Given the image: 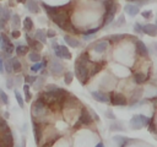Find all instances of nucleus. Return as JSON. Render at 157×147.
I'll return each instance as SVG.
<instances>
[{
  "instance_id": "obj_1",
  "label": "nucleus",
  "mask_w": 157,
  "mask_h": 147,
  "mask_svg": "<svg viewBox=\"0 0 157 147\" xmlns=\"http://www.w3.org/2000/svg\"><path fill=\"white\" fill-rule=\"evenodd\" d=\"M70 12H71V10H70V5H64V9L61 10V11H59L58 13H55V15H52V16H49L50 18H52V21L56 24V26H59L61 29H64L65 28V26H66V23L70 21Z\"/></svg>"
},
{
  "instance_id": "obj_2",
  "label": "nucleus",
  "mask_w": 157,
  "mask_h": 147,
  "mask_svg": "<svg viewBox=\"0 0 157 147\" xmlns=\"http://www.w3.org/2000/svg\"><path fill=\"white\" fill-rule=\"evenodd\" d=\"M104 6H105V12L103 16V26H108L114 20V16H115L117 10H118V5L114 0H105Z\"/></svg>"
},
{
  "instance_id": "obj_3",
  "label": "nucleus",
  "mask_w": 157,
  "mask_h": 147,
  "mask_svg": "<svg viewBox=\"0 0 157 147\" xmlns=\"http://www.w3.org/2000/svg\"><path fill=\"white\" fill-rule=\"evenodd\" d=\"M75 75L81 85H86L90 78V66L85 62H75Z\"/></svg>"
},
{
  "instance_id": "obj_4",
  "label": "nucleus",
  "mask_w": 157,
  "mask_h": 147,
  "mask_svg": "<svg viewBox=\"0 0 157 147\" xmlns=\"http://www.w3.org/2000/svg\"><path fill=\"white\" fill-rule=\"evenodd\" d=\"M152 123V119L146 116V115H142V114H137V115H134L130 120V126L132 129H141L142 126H150Z\"/></svg>"
},
{
  "instance_id": "obj_5",
  "label": "nucleus",
  "mask_w": 157,
  "mask_h": 147,
  "mask_svg": "<svg viewBox=\"0 0 157 147\" xmlns=\"http://www.w3.org/2000/svg\"><path fill=\"white\" fill-rule=\"evenodd\" d=\"M93 121V118L91 116V114L88 113V110L86 109V107H82L81 108V111H80V115H78V120L77 123L75 124V129H78L80 126L82 125H91Z\"/></svg>"
},
{
  "instance_id": "obj_6",
  "label": "nucleus",
  "mask_w": 157,
  "mask_h": 147,
  "mask_svg": "<svg viewBox=\"0 0 157 147\" xmlns=\"http://www.w3.org/2000/svg\"><path fill=\"white\" fill-rule=\"evenodd\" d=\"M53 50L58 59H71V53L65 45H59L56 42H53Z\"/></svg>"
},
{
  "instance_id": "obj_7",
  "label": "nucleus",
  "mask_w": 157,
  "mask_h": 147,
  "mask_svg": "<svg viewBox=\"0 0 157 147\" xmlns=\"http://www.w3.org/2000/svg\"><path fill=\"white\" fill-rule=\"evenodd\" d=\"M109 99L113 105H119V107L128 105V100H126L125 96H123L121 93H117V92L112 91V92H109Z\"/></svg>"
},
{
  "instance_id": "obj_8",
  "label": "nucleus",
  "mask_w": 157,
  "mask_h": 147,
  "mask_svg": "<svg viewBox=\"0 0 157 147\" xmlns=\"http://www.w3.org/2000/svg\"><path fill=\"white\" fill-rule=\"evenodd\" d=\"M49 71L54 76L61 75L64 72V65L58 59H50V61H49Z\"/></svg>"
},
{
  "instance_id": "obj_9",
  "label": "nucleus",
  "mask_w": 157,
  "mask_h": 147,
  "mask_svg": "<svg viewBox=\"0 0 157 147\" xmlns=\"http://www.w3.org/2000/svg\"><path fill=\"white\" fill-rule=\"evenodd\" d=\"M1 147H13V137L11 131H5L1 135Z\"/></svg>"
},
{
  "instance_id": "obj_10",
  "label": "nucleus",
  "mask_w": 157,
  "mask_h": 147,
  "mask_svg": "<svg viewBox=\"0 0 157 147\" xmlns=\"http://www.w3.org/2000/svg\"><path fill=\"white\" fill-rule=\"evenodd\" d=\"M26 40H27V44H28V47L31 48V49H33L34 51H40L42 49H43V43L42 42H39L38 39H33V38H31L28 34H26Z\"/></svg>"
},
{
  "instance_id": "obj_11",
  "label": "nucleus",
  "mask_w": 157,
  "mask_h": 147,
  "mask_svg": "<svg viewBox=\"0 0 157 147\" xmlns=\"http://www.w3.org/2000/svg\"><path fill=\"white\" fill-rule=\"evenodd\" d=\"M45 104L43 103V102H40L39 99H37L33 104H32V111H33V114L36 115V116H40L43 113H44V110H45Z\"/></svg>"
},
{
  "instance_id": "obj_12",
  "label": "nucleus",
  "mask_w": 157,
  "mask_h": 147,
  "mask_svg": "<svg viewBox=\"0 0 157 147\" xmlns=\"http://www.w3.org/2000/svg\"><path fill=\"white\" fill-rule=\"evenodd\" d=\"M32 125H33V135H34V141L37 145H39L40 140H42V127L40 124H38L34 119L32 120Z\"/></svg>"
},
{
  "instance_id": "obj_13",
  "label": "nucleus",
  "mask_w": 157,
  "mask_h": 147,
  "mask_svg": "<svg viewBox=\"0 0 157 147\" xmlns=\"http://www.w3.org/2000/svg\"><path fill=\"white\" fill-rule=\"evenodd\" d=\"M91 94H92V97H93L97 102H101V103H108V102H110L109 96L105 94V93L102 92V91H93V92H91Z\"/></svg>"
},
{
  "instance_id": "obj_14",
  "label": "nucleus",
  "mask_w": 157,
  "mask_h": 147,
  "mask_svg": "<svg viewBox=\"0 0 157 147\" xmlns=\"http://www.w3.org/2000/svg\"><path fill=\"white\" fill-rule=\"evenodd\" d=\"M108 47H109V43L107 40H99V42L94 43L93 49H94L96 53H99L101 54V53H104L108 49Z\"/></svg>"
},
{
  "instance_id": "obj_15",
  "label": "nucleus",
  "mask_w": 157,
  "mask_h": 147,
  "mask_svg": "<svg viewBox=\"0 0 157 147\" xmlns=\"http://www.w3.org/2000/svg\"><path fill=\"white\" fill-rule=\"evenodd\" d=\"M103 65H104L103 61H99V62H91V65H90V77H92V76H94L97 72H99V71L103 69Z\"/></svg>"
},
{
  "instance_id": "obj_16",
  "label": "nucleus",
  "mask_w": 157,
  "mask_h": 147,
  "mask_svg": "<svg viewBox=\"0 0 157 147\" xmlns=\"http://www.w3.org/2000/svg\"><path fill=\"white\" fill-rule=\"evenodd\" d=\"M135 45H136V51L141 55V56H146L147 54H148V49H147V47L145 45V43L142 42V40H136V43H135Z\"/></svg>"
},
{
  "instance_id": "obj_17",
  "label": "nucleus",
  "mask_w": 157,
  "mask_h": 147,
  "mask_svg": "<svg viewBox=\"0 0 157 147\" xmlns=\"http://www.w3.org/2000/svg\"><path fill=\"white\" fill-rule=\"evenodd\" d=\"M144 33L150 36V37H155L157 34V26L152 24V23H147L144 26Z\"/></svg>"
},
{
  "instance_id": "obj_18",
  "label": "nucleus",
  "mask_w": 157,
  "mask_h": 147,
  "mask_svg": "<svg viewBox=\"0 0 157 147\" xmlns=\"http://www.w3.org/2000/svg\"><path fill=\"white\" fill-rule=\"evenodd\" d=\"M124 10H125V12L129 15V16H131V17H134V16H136L137 13H139V6L137 5H132V4H126L125 5V7H124Z\"/></svg>"
},
{
  "instance_id": "obj_19",
  "label": "nucleus",
  "mask_w": 157,
  "mask_h": 147,
  "mask_svg": "<svg viewBox=\"0 0 157 147\" xmlns=\"http://www.w3.org/2000/svg\"><path fill=\"white\" fill-rule=\"evenodd\" d=\"M64 40H65V43H66L69 47H71V48H78V47H80L78 39H75L74 37L65 36V37H64Z\"/></svg>"
},
{
  "instance_id": "obj_20",
  "label": "nucleus",
  "mask_w": 157,
  "mask_h": 147,
  "mask_svg": "<svg viewBox=\"0 0 157 147\" xmlns=\"http://www.w3.org/2000/svg\"><path fill=\"white\" fill-rule=\"evenodd\" d=\"M147 80H148V76H146L144 72H135V74H134V81H135V83H137V85L144 83V82H146Z\"/></svg>"
},
{
  "instance_id": "obj_21",
  "label": "nucleus",
  "mask_w": 157,
  "mask_h": 147,
  "mask_svg": "<svg viewBox=\"0 0 157 147\" xmlns=\"http://www.w3.org/2000/svg\"><path fill=\"white\" fill-rule=\"evenodd\" d=\"M27 9H28L31 12H33V13H37V12L39 11V6H38V2H37L36 0H28V2H27Z\"/></svg>"
},
{
  "instance_id": "obj_22",
  "label": "nucleus",
  "mask_w": 157,
  "mask_h": 147,
  "mask_svg": "<svg viewBox=\"0 0 157 147\" xmlns=\"http://www.w3.org/2000/svg\"><path fill=\"white\" fill-rule=\"evenodd\" d=\"M34 37H36V39H38L39 42H42L43 44L47 42V33L44 32V29H37V32H36V34H34Z\"/></svg>"
},
{
  "instance_id": "obj_23",
  "label": "nucleus",
  "mask_w": 157,
  "mask_h": 147,
  "mask_svg": "<svg viewBox=\"0 0 157 147\" xmlns=\"http://www.w3.org/2000/svg\"><path fill=\"white\" fill-rule=\"evenodd\" d=\"M47 65V60H43V61H39V62H36L33 66H31V71L33 72H38V71H42Z\"/></svg>"
},
{
  "instance_id": "obj_24",
  "label": "nucleus",
  "mask_w": 157,
  "mask_h": 147,
  "mask_svg": "<svg viewBox=\"0 0 157 147\" xmlns=\"http://www.w3.org/2000/svg\"><path fill=\"white\" fill-rule=\"evenodd\" d=\"M28 50H29V48L27 47V45H17L16 47V54H17V56H23V55H26L27 53H28Z\"/></svg>"
},
{
  "instance_id": "obj_25",
  "label": "nucleus",
  "mask_w": 157,
  "mask_h": 147,
  "mask_svg": "<svg viewBox=\"0 0 157 147\" xmlns=\"http://www.w3.org/2000/svg\"><path fill=\"white\" fill-rule=\"evenodd\" d=\"M141 94H142V89L141 88H139V89H136L135 92H134V94H132V99H131V102H130V105L131 107H134L135 104H137V100L140 99V97H141Z\"/></svg>"
},
{
  "instance_id": "obj_26",
  "label": "nucleus",
  "mask_w": 157,
  "mask_h": 147,
  "mask_svg": "<svg viewBox=\"0 0 157 147\" xmlns=\"http://www.w3.org/2000/svg\"><path fill=\"white\" fill-rule=\"evenodd\" d=\"M0 38H1V51L5 49V47L6 45H9V44H11V42H10V39H9V37L4 33V32H1V34H0Z\"/></svg>"
},
{
  "instance_id": "obj_27",
  "label": "nucleus",
  "mask_w": 157,
  "mask_h": 147,
  "mask_svg": "<svg viewBox=\"0 0 157 147\" xmlns=\"http://www.w3.org/2000/svg\"><path fill=\"white\" fill-rule=\"evenodd\" d=\"M28 60L29 61H33V62H39L40 61V55H39V53H37V51H29L28 53Z\"/></svg>"
},
{
  "instance_id": "obj_28",
  "label": "nucleus",
  "mask_w": 157,
  "mask_h": 147,
  "mask_svg": "<svg viewBox=\"0 0 157 147\" xmlns=\"http://www.w3.org/2000/svg\"><path fill=\"white\" fill-rule=\"evenodd\" d=\"M11 61H12V69H13V71L15 72H20L21 71V67H22L20 60L17 58H11Z\"/></svg>"
},
{
  "instance_id": "obj_29",
  "label": "nucleus",
  "mask_w": 157,
  "mask_h": 147,
  "mask_svg": "<svg viewBox=\"0 0 157 147\" xmlns=\"http://www.w3.org/2000/svg\"><path fill=\"white\" fill-rule=\"evenodd\" d=\"M23 28H25L26 31H31V29L33 28V21H32L31 17H26V18L23 20Z\"/></svg>"
},
{
  "instance_id": "obj_30",
  "label": "nucleus",
  "mask_w": 157,
  "mask_h": 147,
  "mask_svg": "<svg viewBox=\"0 0 157 147\" xmlns=\"http://www.w3.org/2000/svg\"><path fill=\"white\" fill-rule=\"evenodd\" d=\"M114 141L117 142V143H119V147H124V145L129 141L126 137H124V136H114Z\"/></svg>"
},
{
  "instance_id": "obj_31",
  "label": "nucleus",
  "mask_w": 157,
  "mask_h": 147,
  "mask_svg": "<svg viewBox=\"0 0 157 147\" xmlns=\"http://www.w3.org/2000/svg\"><path fill=\"white\" fill-rule=\"evenodd\" d=\"M23 92H25V99L27 100V102H29L31 100V98H32V94H31V92H29V85H25L23 86Z\"/></svg>"
},
{
  "instance_id": "obj_32",
  "label": "nucleus",
  "mask_w": 157,
  "mask_h": 147,
  "mask_svg": "<svg viewBox=\"0 0 157 147\" xmlns=\"http://www.w3.org/2000/svg\"><path fill=\"white\" fill-rule=\"evenodd\" d=\"M15 97H16V100H17L20 108H23L25 107V100H23V98H22V96L20 94L18 91H15Z\"/></svg>"
},
{
  "instance_id": "obj_33",
  "label": "nucleus",
  "mask_w": 157,
  "mask_h": 147,
  "mask_svg": "<svg viewBox=\"0 0 157 147\" xmlns=\"http://www.w3.org/2000/svg\"><path fill=\"white\" fill-rule=\"evenodd\" d=\"M72 78H74V74H72L71 71H69V72H66L65 76H64V82H65L66 85H70V83L72 82Z\"/></svg>"
},
{
  "instance_id": "obj_34",
  "label": "nucleus",
  "mask_w": 157,
  "mask_h": 147,
  "mask_svg": "<svg viewBox=\"0 0 157 147\" xmlns=\"http://www.w3.org/2000/svg\"><path fill=\"white\" fill-rule=\"evenodd\" d=\"M5 70H6L9 74H11V72L13 71V69H12V61H11V58H9V59L5 61Z\"/></svg>"
},
{
  "instance_id": "obj_35",
  "label": "nucleus",
  "mask_w": 157,
  "mask_h": 147,
  "mask_svg": "<svg viewBox=\"0 0 157 147\" xmlns=\"http://www.w3.org/2000/svg\"><path fill=\"white\" fill-rule=\"evenodd\" d=\"M37 78H38V77H36V76H31V75H27V76L25 77V82H26L27 85H33V83H36Z\"/></svg>"
},
{
  "instance_id": "obj_36",
  "label": "nucleus",
  "mask_w": 157,
  "mask_h": 147,
  "mask_svg": "<svg viewBox=\"0 0 157 147\" xmlns=\"http://www.w3.org/2000/svg\"><path fill=\"white\" fill-rule=\"evenodd\" d=\"M134 31H135L137 34H142V33H144V26H142L141 23L136 22V23L134 24Z\"/></svg>"
},
{
  "instance_id": "obj_37",
  "label": "nucleus",
  "mask_w": 157,
  "mask_h": 147,
  "mask_svg": "<svg viewBox=\"0 0 157 147\" xmlns=\"http://www.w3.org/2000/svg\"><path fill=\"white\" fill-rule=\"evenodd\" d=\"M99 31V28L98 27H96V28H91V29H87V31H85V32H82V34L83 36H93L94 33H97Z\"/></svg>"
},
{
  "instance_id": "obj_38",
  "label": "nucleus",
  "mask_w": 157,
  "mask_h": 147,
  "mask_svg": "<svg viewBox=\"0 0 157 147\" xmlns=\"http://www.w3.org/2000/svg\"><path fill=\"white\" fill-rule=\"evenodd\" d=\"M126 36L125 34H113V36H110L109 38L113 40V42H119V40H121L123 38H125Z\"/></svg>"
},
{
  "instance_id": "obj_39",
  "label": "nucleus",
  "mask_w": 157,
  "mask_h": 147,
  "mask_svg": "<svg viewBox=\"0 0 157 147\" xmlns=\"http://www.w3.org/2000/svg\"><path fill=\"white\" fill-rule=\"evenodd\" d=\"M12 26L13 27H17V26H20V17H18V15H12Z\"/></svg>"
},
{
  "instance_id": "obj_40",
  "label": "nucleus",
  "mask_w": 157,
  "mask_h": 147,
  "mask_svg": "<svg viewBox=\"0 0 157 147\" xmlns=\"http://www.w3.org/2000/svg\"><path fill=\"white\" fill-rule=\"evenodd\" d=\"M0 97H1V102H2L4 104H7V103H9V100H7V96H6V93H5L2 89H0Z\"/></svg>"
},
{
  "instance_id": "obj_41",
  "label": "nucleus",
  "mask_w": 157,
  "mask_h": 147,
  "mask_svg": "<svg viewBox=\"0 0 157 147\" xmlns=\"http://www.w3.org/2000/svg\"><path fill=\"white\" fill-rule=\"evenodd\" d=\"M125 23V20H124V15H120L119 16V20L117 21V23H115V26H118V27H120V26H123Z\"/></svg>"
},
{
  "instance_id": "obj_42",
  "label": "nucleus",
  "mask_w": 157,
  "mask_h": 147,
  "mask_svg": "<svg viewBox=\"0 0 157 147\" xmlns=\"http://www.w3.org/2000/svg\"><path fill=\"white\" fill-rule=\"evenodd\" d=\"M9 130H10V129H9L7 124H6V121L2 119V120H1V131L5 132V131H9Z\"/></svg>"
},
{
  "instance_id": "obj_43",
  "label": "nucleus",
  "mask_w": 157,
  "mask_h": 147,
  "mask_svg": "<svg viewBox=\"0 0 157 147\" xmlns=\"http://www.w3.org/2000/svg\"><path fill=\"white\" fill-rule=\"evenodd\" d=\"M6 87H7L9 89H11V88L13 87V78H10V77H9V78L6 80Z\"/></svg>"
},
{
  "instance_id": "obj_44",
  "label": "nucleus",
  "mask_w": 157,
  "mask_h": 147,
  "mask_svg": "<svg viewBox=\"0 0 157 147\" xmlns=\"http://www.w3.org/2000/svg\"><path fill=\"white\" fill-rule=\"evenodd\" d=\"M43 82H44V78H43V77H38V78H37V81H36V87H37V89L43 85Z\"/></svg>"
},
{
  "instance_id": "obj_45",
  "label": "nucleus",
  "mask_w": 157,
  "mask_h": 147,
  "mask_svg": "<svg viewBox=\"0 0 157 147\" xmlns=\"http://www.w3.org/2000/svg\"><path fill=\"white\" fill-rule=\"evenodd\" d=\"M141 15L144 18H150L152 16V11H144V12H141Z\"/></svg>"
},
{
  "instance_id": "obj_46",
  "label": "nucleus",
  "mask_w": 157,
  "mask_h": 147,
  "mask_svg": "<svg viewBox=\"0 0 157 147\" xmlns=\"http://www.w3.org/2000/svg\"><path fill=\"white\" fill-rule=\"evenodd\" d=\"M20 36H21V33H20L18 29H13V31L11 32V37H12V38H18Z\"/></svg>"
},
{
  "instance_id": "obj_47",
  "label": "nucleus",
  "mask_w": 157,
  "mask_h": 147,
  "mask_svg": "<svg viewBox=\"0 0 157 147\" xmlns=\"http://www.w3.org/2000/svg\"><path fill=\"white\" fill-rule=\"evenodd\" d=\"M105 115H107V116H108L109 119H115V115L113 114V111H112L110 109H108V110L105 111Z\"/></svg>"
},
{
  "instance_id": "obj_48",
  "label": "nucleus",
  "mask_w": 157,
  "mask_h": 147,
  "mask_svg": "<svg viewBox=\"0 0 157 147\" xmlns=\"http://www.w3.org/2000/svg\"><path fill=\"white\" fill-rule=\"evenodd\" d=\"M110 130H124V127H121V126L118 125V124H112Z\"/></svg>"
},
{
  "instance_id": "obj_49",
  "label": "nucleus",
  "mask_w": 157,
  "mask_h": 147,
  "mask_svg": "<svg viewBox=\"0 0 157 147\" xmlns=\"http://www.w3.org/2000/svg\"><path fill=\"white\" fill-rule=\"evenodd\" d=\"M47 36H48L49 38H54V37H55V32H54L53 29H48V31H47Z\"/></svg>"
},
{
  "instance_id": "obj_50",
  "label": "nucleus",
  "mask_w": 157,
  "mask_h": 147,
  "mask_svg": "<svg viewBox=\"0 0 157 147\" xmlns=\"http://www.w3.org/2000/svg\"><path fill=\"white\" fill-rule=\"evenodd\" d=\"M91 114H92V116H93V119H94V120H97V121L99 120V118H98V115H97V114H96V113H94L93 110H91Z\"/></svg>"
},
{
  "instance_id": "obj_51",
  "label": "nucleus",
  "mask_w": 157,
  "mask_h": 147,
  "mask_svg": "<svg viewBox=\"0 0 157 147\" xmlns=\"http://www.w3.org/2000/svg\"><path fill=\"white\" fill-rule=\"evenodd\" d=\"M94 147H104V145H103L102 142H98V143H97V145H96Z\"/></svg>"
},
{
  "instance_id": "obj_52",
  "label": "nucleus",
  "mask_w": 157,
  "mask_h": 147,
  "mask_svg": "<svg viewBox=\"0 0 157 147\" xmlns=\"http://www.w3.org/2000/svg\"><path fill=\"white\" fill-rule=\"evenodd\" d=\"M50 146H52V143H50V142H49V143L47 142V143H45V145H43L42 147H50Z\"/></svg>"
},
{
  "instance_id": "obj_53",
  "label": "nucleus",
  "mask_w": 157,
  "mask_h": 147,
  "mask_svg": "<svg viewBox=\"0 0 157 147\" xmlns=\"http://www.w3.org/2000/svg\"><path fill=\"white\" fill-rule=\"evenodd\" d=\"M17 2H21V4H25V2H26V0H17Z\"/></svg>"
},
{
  "instance_id": "obj_54",
  "label": "nucleus",
  "mask_w": 157,
  "mask_h": 147,
  "mask_svg": "<svg viewBox=\"0 0 157 147\" xmlns=\"http://www.w3.org/2000/svg\"><path fill=\"white\" fill-rule=\"evenodd\" d=\"M155 48H156V51H157V43H155Z\"/></svg>"
},
{
  "instance_id": "obj_55",
  "label": "nucleus",
  "mask_w": 157,
  "mask_h": 147,
  "mask_svg": "<svg viewBox=\"0 0 157 147\" xmlns=\"http://www.w3.org/2000/svg\"><path fill=\"white\" fill-rule=\"evenodd\" d=\"M129 1H141V0H129Z\"/></svg>"
},
{
  "instance_id": "obj_56",
  "label": "nucleus",
  "mask_w": 157,
  "mask_h": 147,
  "mask_svg": "<svg viewBox=\"0 0 157 147\" xmlns=\"http://www.w3.org/2000/svg\"><path fill=\"white\" fill-rule=\"evenodd\" d=\"M156 26H157V21H156Z\"/></svg>"
},
{
  "instance_id": "obj_57",
  "label": "nucleus",
  "mask_w": 157,
  "mask_h": 147,
  "mask_svg": "<svg viewBox=\"0 0 157 147\" xmlns=\"http://www.w3.org/2000/svg\"><path fill=\"white\" fill-rule=\"evenodd\" d=\"M20 147H21V146H20Z\"/></svg>"
}]
</instances>
